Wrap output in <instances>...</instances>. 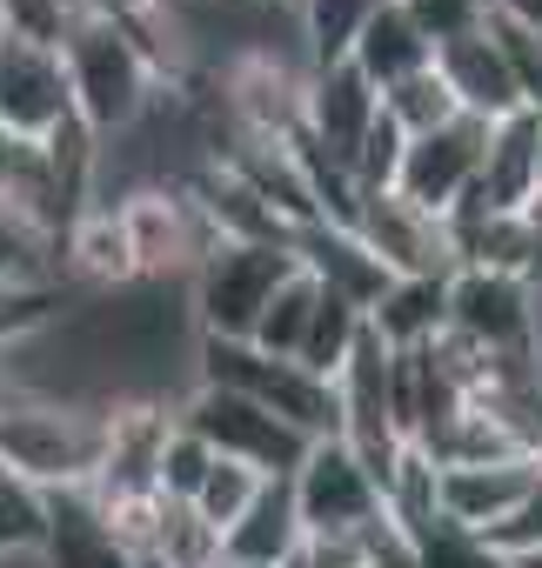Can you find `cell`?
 <instances>
[{
    "label": "cell",
    "mask_w": 542,
    "mask_h": 568,
    "mask_svg": "<svg viewBox=\"0 0 542 568\" xmlns=\"http://www.w3.org/2000/svg\"><path fill=\"white\" fill-rule=\"evenodd\" d=\"M409 568H509V561L482 535H469L455 521H435V528H422L409 541Z\"/></svg>",
    "instance_id": "cell-25"
},
{
    "label": "cell",
    "mask_w": 542,
    "mask_h": 568,
    "mask_svg": "<svg viewBox=\"0 0 542 568\" xmlns=\"http://www.w3.org/2000/svg\"><path fill=\"white\" fill-rule=\"evenodd\" d=\"M34 568H148L108 521L94 488H68L48 495V548Z\"/></svg>",
    "instance_id": "cell-14"
},
{
    "label": "cell",
    "mask_w": 542,
    "mask_h": 568,
    "mask_svg": "<svg viewBox=\"0 0 542 568\" xmlns=\"http://www.w3.org/2000/svg\"><path fill=\"white\" fill-rule=\"evenodd\" d=\"M535 194H542V114L522 108V114H509V121L489 128L475 201H489L495 214H522Z\"/></svg>",
    "instance_id": "cell-15"
},
{
    "label": "cell",
    "mask_w": 542,
    "mask_h": 568,
    "mask_svg": "<svg viewBox=\"0 0 542 568\" xmlns=\"http://www.w3.org/2000/svg\"><path fill=\"white\" fill-rule=\"evenodd\" d=\"M315 308H322V281H315L309 267H295L282 288H275V302L261 308V322H254V348H261V355H282V362H302L309 328H315Z\"/></svg>",
    "instance_id": "cell-19"
},
{
    "label": "cell",
    "mask_w": 542,
    "mask_h": 568,
    "mask_svg": "<svg viewBox=\"0 0 542 568\" xmlns=\"http://www.w3.org/2000/svg\"><path fill=\"white\" fill-rule=\"evenodd\" d=\"M382 108H389V121L415 141V134H435V128H449L462 108H455V94H449V81H442V68H422V74H409L402 88H389L382 94Z\"/></svg>",
    "instance_id": "cell-24"
},
{
    "label": "cell",
    "mask_w": 542,
    "mask_h": 568,
    "mask_svg": "<svg viewBox=\"0 0 542 568\" xmlns=\"http://www.w3.org/2000/svg\"><path fill=\"white\" fill-rule=\"evenodd\" d=\"M382 94L389 88H402L409 74H422V68H435V41L422 34V21L402 8V0H382V8L369 14V28L355 34V54H349Z\"/></svg>",
    "instance_id": "cell-16"
},
{
    "label": "cell",
    "mask_w": 542,
    "mask_h": 568,
    "mask_svg": "<svg viewBox=\"0 0 542 568\" xmlns=\"http://www.w3.org/2000/svg\"><path fill=\"white\" fill-rule=\"evenodd\" d=\"M522 227H529V281H542V194L522 207Z\"/></svg>",
    "instance_id": "cell-29"
},
{
    "label": "cell",
    "mask_w": 542,
    "mask_h": 568,
    "mask_svg": "<svg viewBox=\"0 0 542 568\" xmlns=\"http://www.w3.org/2000/svg\"><path fill=\"white\" fill-rule=\"evenodd\" d=\"M449 335L475 355H542L535 348V288L502 267H455L449 274Z\"/></svg>",
    "instance_id": "cell-8"
},
{
    "label": "cell",
    "mask_w": 542,
    "mask_h": 568,
    "mask_svg": "<svg viewBox=\"0 0 542 568\" xmlns=\"http://www.w3.org/2000/svg\"><path fill=\"white\" fill-rule=\"evenodd\" d=\"M194 382H214V388H234L248 402H261L268 415H282L295 435L322 442L342 428L335 415V382H322L315 368L302 362H282V355H261L254 342H201V362H194Z\"/></svg>",
    "instance_id": "cell-4"
},
{
    "label": "cell",
    "mask_w": 542,
    "mask_h": 568,
    "mask_svg": "<svg viewBox=\"0 0 542 568\" xmlns=\"http://www.w3.org/2000/svg\"><path fill=\"white\" fill-rule=\"evenodd\" d=\"M0 481H14V475H8V462H0Z\"/></svg>",
    "instance_id": "cell-33"
},
{
    "label": "cell",
    "mask_w": 542,
    "mask_h": 568,
    "mask_svg": "<svg viewBox=\"0 0 542 568\" xmlns=\"http://www.w3.org/2000/svg\"><path fill=\"white\" fill-rule=\"evenodd\" d=\"M208 468H214V448L174 422V435L161 448V501H194L201 481H208Z\"/></svg>",
    "instance_id": "cell-26"
},
{
    "label": "cell",
    "mask_w": 542,
    "mask_h": 568,
    "mask_svg": "<svg viewBox=\"0 0 542 568\" xmlns=\"http://www.w3.org/2000/svg\"><path fill=\"white\" fill-rule=\"evenodd\" d=\"M254 8H275V14H295V8H302V0H254Z\"/></svg>",
    "instance_id": "cell-30"
},
{
    "label": "cell",
    "mask_w": 542,
    "mask_h": 568,
    "mask_svg": "<svg viewBox=\"0 0 542 568\" xmlns=\"http://www.w3.org/2000/svg\"><path fill=\"white\" fill-rule=\"evenodd\" d=\"M402 8L422 21V34H429L435 48H449V41H462V34H475V28L495 21L489 0H402Z\"/></svg>",
    "instance_id": "cell-27"
},
{
    "label": "cell",
    "mask_w": 542,
    "mask_h": 568,
    "mask_svg": "<svg viewBox=\"0 0 542 568\" xmlns=\"http://www.w3.org/2000/svg\"><path fill=\"white\" fill-rule=\"evenodd\" d=\"M0 267H21V254H8V247H0Z\"/></svg>",
    "instance_id": "cell-32"
},
{
    "label": "cell",
    "mask_w": 542,
    "mask_h": 568,
    "mask_svg": "<svg viewBox=\"0 0 542 568\" xmlns=\"http://www.w3.org/2000/svg\"><path fill=\"white\" fill-rule=\"evenodd\" d=\"M302 541H309V528H302V515H295L289 481H268V488H261V501L228 528L221 555H228V561H241V568H289V561L302 555Z\"/></svg>",
    "instance_id": "cell-17"
},
{
    "label": "cell",
    "mask_w": 542,
    "mask_h": 568,
    "mask_svg": "<svg viewBox=\"0 0 542 568\" xmlns=\"http://www.w3.org/2000/svg\"><path fill=\"white\" fill-rule=\"evenodd\" d=\"M489 8H495L502 28H529V34H542V0H489Z\"/></svg>",
    "instance_id": "cell-28"
},
{
    "label": "cell",
    "mask_w": 542,
    "mask_h": 568,
    "mask_svg": "<svg viewBox=\"0 0 542 568\" xmlns=\"http://www.w3.org/2000/svg\"><path fill=\"white\" fill-rule=\"evenodd\" d=\"M509 568H542V548H535V555H522V561H509Z\"/></svg>",
    "instance_id": "cell-31"
},
{
    "label": "cell",
    "mask_w": 542,
    "mask_h": 568,
    "mask_svg": "<svg viewBox=\"0 0 542 568\" xmlns=\"http://www.w3.org/2000/svg\"><path fill=\"white\" fill-rule=\"evenodd\" d=\"M362 335H369V308H362V302H349V295H335V288H322V308H315V328H309L302 368H315L322 382H335Z\"/></svg>",
    "instance_id": "cell-21"
},
{
    "label": "cell",
    "mask_w": 542,
    "mask_h": 568,
    "mask_svg": "<svg viewBox=\"0 0 542 568\" xmlns=\"http://www.w3.org/2000/svg\"><path fill=\"white\" fill-rule=\"evenodd\" d=\"M435 68H442V81H449V94H455L462 114H475L489 128L509 121V114H522V81L509 68V48H502L495 21L475 28V34H462V41H449V48H435Z\"/></svg>",
    "instance_id": "cell-13"
},
{
    "label": "cell",
    "mask_w": 542,
    "mask_h": 568,
    "mask_svg": "<svg viewBox=\"0 0 542 568\" xmlns=\"http://www.w3.org/2000/svg\"><path fill=\"white\" fill-rule=\"evenodd\" d=\"M535 481H542V455H522V448H502L482 462H449L442 468V521L489 541L495 528L515 521V508L535 495Z\"/></svg>",
    "instance_id": "cell-12"
},
{
    "label": "cell",
    "mask_w": 542,
    "mask_h": 568,
    "mask_svg": "<svg viewBox=\"0 0 542 568\" xmlns=\"http://www.w3.org/2000/svg\"><path fill=\"white\" fill-rule=\"evenodd\" d=\"M289 495H295V515L309 528V541H335V535H362L389 515L382 501V481L375 468L342 442V435H322L309 442L302 468L289 475Z\"/></svg>",
    "instance_id": "cell-6"
},
{
    "label": "cell",
    "mask_w": 542,
    "mask_h": 568,
    "mask_svg": "<svg viewBox=\"0 0 542 568\" xmlns=\"http://www.w3.org/2000/svg\"><path fill=\"white\" fill-rule=\"evenodd\" d=\"M375 121H382V88L355 61L315 68V81H309V121H302V161L355 181V161H362Z\"/></svg>",
    "instance_id": "cell-9"
},
{
    "label": "cell",
    "mask_w": 542,
    "mask_h": 568,
    "mask_svg": "<svg viewBox=\"0 0 542 568\" xmlns=\"http://www.w3.org/2000/svg\"><path fill=\"white\" fill-rule=\"evenodd\" d=\"M268 481H275V475H261V468H248V462L214 455V468H208V481H201V495H194L188 508H194V515H201V521L228 541V528H234V521L261 501V488H268Z\"/></svg>",
    "instance_id": "cell-22"
},
{
    "label": "cell",
    "mask_w": 542,
    "mask_h": 568,
    "mask_svg": "<svg viewBox=\"0 0 542 568\" xmlns=\"http://www.w3.org/2000/svg\"><path fill=\"white\" fill-rule=\"evenodd\" d=\"M302 267L289 241H214L201 267L188 274V302L201 322V342H254L261 308L275 302V288Z\"/></svg>",
    "instance_id": "cell-3"
},
{
    "label": "cell",
    "mask_w": 542,
    "mask_h": 568,
    "mask_svg": "<svg viewBox=\"0 0 542 568\" xmlns=\"http://www.w3.org/2000/svg\"><path fill=\"white\" fill-rule=\"evenodd\" d=\"M349 227L369 241V254H375L395 281H449V274L462 267V261H455L449 214L415 207L402 187H362Z\"/></svg>",
    "instance_id": "cell-7"
},
{
    "label": "cell",
    "mask_w": 542,
    "mask_h": 568,
    "mask_svg": "<svg viewBox=\"0 0 542 568\" xmlns=\"http://www.w3.org/2000/svg\"><path fill=\"white\" fill-rule=\"evenodd\" d=\"M382 0H302L295 8V28H302V54L315 68H335L355 54V34L369 28V14Z\"/></svg>",
    "instance_id": "cell-20"
},
{
    "label": "cell",
    "mask_w": 542,
    "mask_h": 568,
    "mask_svg": "<svg viewBox=\"0 0 542 568\" xmlns=\"http://www.w3.org/2000/svg\"><path fill=\"white\" fill-rule=\"evenodd\" d=\"M369 328H375L395 355L435 348V342L449 335V281H389L382 302L369 308Z\"/></svg>",
    "instance_id": "cell-18"
},
{
    "label": "cell",
    "mask_w": 542,
    "mask_h": 568,
    "mask_svg": "<svg viewBox=\"0 0 542 568\" xmlns=\"http://www.w3.org/2000/svg\"><path fill=\"white\" fill-rule=\"evenodd\" d=\"M61 61H68V88H74V114L94 141H114L128 128H141L154 114V101L174 88L161 74V61L148 54L141 28L128 21H108V14H74L68 41H61Z\"/></svg>",
    "instance_id": "cell-1"
},
{
    "label": "cell",
    "mask_w": 542,
    "mask_h": 568,
    "mask_svg": "<svg viewBox=\"0 0 542 568\" xmlns=\"http://www.w3.org/2000/svg\"><path fill=\"white\" fill-rule=\"evenodd\" d=\"M108 455V408L94 402H8L0 408V462L14 481H28L34 495H68V488H94Z\"/></svg>",
    "instance_id": "cell-2"
},
{
    "label": "cell",
    "mask_w": 542,
    "mask_h": 568,
    "mask_svg": "<svg viewBox=\"0 0 542 568\" xmlns=\"http://www.w3.org/2000/svg\"><path fill=\"white\" fill-rule=\"evenodd\" d=\"M48 548V495L28 481H0V568H34Z\"/></svg>",
    "instance_id": "cell-23"
},
{
    "label": "cell",
    "mask_w": 542,
    "mask_h": 568,
    "mask_svg": "<svg viewBox=\"0 0 542 568\" xmlns=\"http://www.w3.org/2000/svg\"><path fill=\"white\" fill-rule=\"evenodd\" d=\"M174 422H181L188 435H201L214 455L248 462V468L275 475V481H289V475L302 468V455H309V435H295L282 415H268L261 402H248V395H234V388H214V382H194V388L174 402Z\"/></svg>",
    "instance_id": "cell-5"
},
{
    "label": "cell",
    "mask_w": 542,
    "mask_h": 568,
    "mask_svg": "<svg viewBox=\"0 0 542 568\" xmlns=\"http://www.w3.org/2000/svg\"><path fill=\"white\" fill-rule=\"evenodd\" d=\"M74 114V88H68V61L48 41L28 34H0V128L14 141L48 148L54 134H68Z\"/></svg>",
    "instance_id": "cell-10"
},
{
    "label": "cell",
    "mask_w": 542,
    "mask_h": 568,
    "mask_svg": "<svg viewBox=\"0 0 542 568\" xmlns=\"http://www.w3.org/2000/svg\"><path fill=\"white\" fill-rule=\"evenodd\" d=\"M482 154H489V121L455 114L449 128L409 141L395 187H402L415 207H429V214H455V207L482 187Z\"/></svg>",
    "instance_id": "cell-11"
}]
</instances>
